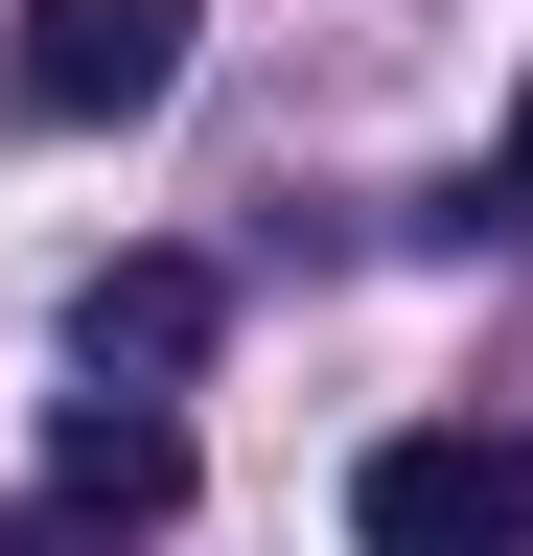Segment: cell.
Listing matches in <instances>:
<instances>
[{
  "label": "cell",
  "mask_w": 533,
  "mask_h": 556,
  "mask_svg": "<svg viewBox=\"0 0 533 556\" xmlns=\"http://www.w3.org/2000/svg\"><path fill=\"white\" fill-rule=\"evenodd\" d=\"M0 556H116V533L93 510H0Z\"/></svg>",
  "instance_id": "6"
},
{
  "label": "cell",
  "mask_w": 533,
  "mask_h": 556,
  "mask_svg": "<svg viewBox=\"0 0 533 556\" xmlns=\"http://www.w3.org/2000/svg\"><path fill=\"white\" fill-rule=\"evenodd\" d=\"M210 325H232V278H210V255H116L93 302H71L93 394H163V371H210Z\"/></svg>",
  "instance_id": "3"
},
{
  "label": "cell",
  "mask_w": 533,
  "mask_h": 556,
  "mask_svg": "<svg viewBox=\"0 0 533 556\" xmlns=\"http://www.w3.org/2000/svg\"><path fill=\"white\" fill-rule=\"evenodd\" d=\"M487 232H533V93H510V139H487Z\"/></svg>",
  "instance_id": "5"
},
{
  "label": "cell",
  "mask_w": 533,
  "mask_h": 556,
  "mask_svg": "<svg viewBox=\"0 0 533 556\" xmlns=\"http://www.w3.org/2000/svg\"><path fill=\"white\" fill-rule=\"evenodd\" d=\"M47 510L163 533V510H186V417H163V394H71V417H47Z\"/></svg>",
  "instance_id": "4"
},
{
  "label": "cell",
  "mask_w": 533,
  "mask_h": 556,
  "mask_svg": "<svg viewBox=\"0 0 533 556\" xmlns=\"http://www.w3.org/2000/svg\"><path fill=\"white\" fill-rule=\"evenodd\" d=\"M0 93H24L47 139L163 116V93H186V0H24V24H0Z\"/></svg>",
  "instance_id": "2"
},
{
  "label": "cell",
  "mask_w": 533,
  "mask_h": 556,
  "mask_svg": "<svg viewBox=\"0 0 533 556\" xmlns=\"http://www.w3.org/2000/svg\"><path fill=\"white\" fill-rule=\"evenodd\" d=\"M348 533L371 556H533V441L510 417H418V441L348 464Z\"/></svg>",
  "instance_id": "1"
}]
</instances>
